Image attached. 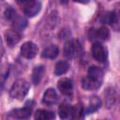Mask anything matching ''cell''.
I'll return each instance as SVG.
<instances>
[{
  "mask_svg": "<svg viewBox=\"0 0 120 120\" xmlns=\"http://www.w3.org/2000/svg\"><path fill=\"white\" fill-rule=\"evenodd\" d=\"M103 82V71L96 66H92L87 70V75L82 80V87L84 90L92 91L98 89Z\"/></svg>",
  "mask_w": 120,
  "mask_h": 120,
  "instance_id": "obj_1",
  "label": "cell"
},
{
  "mask_svg": "<svg viewBox=\"0 0 120 120\" xmlns=\"http://www.w3.org/2000/svg\"><path fill=\"white\" fill-rule=\"evenodd\" d=\"M29 89H30L29 82L23 79H19L10 87L9 95L14 99L22 100L26 97V95L28 94Z\"/></svg>",
  "mask_w": 120,
  "mask_h": 120,
  "instance_id": "obj_2",
  "label": "cell"
},
{
  "mask_svg": "<svg viewBox=\"0 0 120 120\" xmlns=\"http://www.w3.org/2000/svg\"><path fill=\"white\" fill-rule=\"evenodd\" d=\"M100 22L110 24L114 31H120V7L100 15Z\"/></svg>",
  "mask_w": 120,
  "mask_h": 120,
  "instance_id": "obj_3",
  "label": "cell"
},
{
  "mask_svg": "<svg viewBox=\"0 0 120 120\" xmlns=\"http://www.w3.org/2000/svg\"><path fill=\"white\" fill-rule=\"evenodd\" d=\"M82 53V45L78 40H68L66 42L64 46V55L67 58L72 59L74 57H78Z\"/></svg>",
  "mask_w": 120,
  "mask_h": 120,
  "instance_id": "obj_4",
  "label": "cell"
},
{
  "mask_svg": "<svg viewBox=\"0 0 120 120\" xmlns=\"http://www.w3.org/2000/svg\"><path fill=\"white\" fill-rule=\"evenodd\" d=\"M92 55L95 60L100 63H104L107 60V51L104 46L97 41L92 45Z\"/></svg>",
  "mask_w": 120,
  "mask_h": 120,
  "instance_id": "obj_5",
  "label": "cell"
},
{
  "mask_svg": "<svg viewBox=\"0 0 120 120\" xmlns=\"http://www.w3.org/2000/svg\"><path fill=\"white\" fill-rule=\"evenodd\" d=\"M38 48L32 41H26L21 46V54L26 59L34 58L38 53Z\"/></svg>",
  "mask_w": 120,
  "mask_h": 120,
  "instance_id": "obj_6",
  "label": "cell"
},
{
  "mask_svg": "<svg viewBox=\"0 0 120 120\" xmlns=\"http://www.w3.org/2000/svg\"><path fill=\"white\" fill-rule=\"evenodd\" d=\"M32 114V108L29 106H24L23 108L14 109L8 112V116L18 119H27Z\"/></svg>",
  "mask_w": 120,
  "mask_h": 120,
  "instance_id": "obj_7",
  "label": "cell"
},
{
  "mask_svg": "<svg viewBox=\"0 0 120 120\" xmlns=\"http://www.w3.org/2000/svg\"><path fill=\"white\" fill-rule=\"evenodd\" d=\"M5 38L6 42L8 47H13L15 46L22 38V35L20 34L19 31L15 29H9L5 32Z\"/></svg>",
  "mask_w": 120,
  "mask_h": 120,
  "instance_id": "obj_8",
  "label": "cell"
},
{
  "mask_svg": "<svg viewBox=\"0 0 120 120\" xmlns=\"http://www.w3.org/2000/svg\"><path fill=\"white\" fill-rule=\"evenodd\" d=\"M57 87L60 90V92L65 96H71L72 94V82L68 78H62L57 82Z\"/></svg>",
  "mask_w": 120,
  "mask_h": 120,
  "instance_id": "obj_9",
  "label": "cell"
},
{
  "mask_svg": "<svg viewBox=\"0 0 120 120\" xmlns=\"http://www.w3.org/2000/svg\"><path fill=\"white\" fill-rule=\"evenodd\" d=\"M40 9H41V4L36 0V1H33V2H30L26 5H24L23 13L27 17L32 18V17L36 16L40 11Z\"/></svg>",
  "mask_w": 120,
  "mask_h": 120,
  "instance_id": "obj_10",
  "label": "cell"
},
{
  "mask_svg": "<svg viewBox=\"0 0 120 120\" xmlns=\"http://www.w3.org/2000/svg\"><path fill=\"white\" fill-rule=\"evenodd\" d=\"M56 101H57L56 91L53 88H48L45 91L44 95H43L42 103H44V104H46L48 106H51V105H53Z\"/></svg>",
  "mask_w": 120,
  "mask_h": 120,
  "instance_id": "obj_11",
  "label": "cell"
},
{
  "mask_svg": "<svg viewBox=\"0 0 120 120\" xmlns=\"http://www.w3.org/2000/svg\"><path fill=\"white\" fill-rule=\"evenodd\" d=\"M72 113H73V107L70 104L66 102L60 104L58 108V114L61 119L72 118Z\"/></svg>",
  "mask_w": 120,
  "mask_h": 120,
  "instance_id": "obj_12",
  "label": "cell"
},
{
  "mask_svg": "<svg viewBox=\"0 0 120 120\" xmlns=\"http://www.w3.org/2000/svg\"><path fill=\"white\" fill-rule=\"evenodd\" d=\"M101 107V99L98 96H92L89 98L88 107L85 109V113H93Z\"/></svg>",
  "mask_w": 120,
  "mask_h": 120,
  "instance_id": "obj_13",
  "label": "cell"
},
{
  "mask_svg": "<svg viewBox=\"0 0 120 120\" xmlns=\"http://www.w3.org/2000/svg\"><path fill=\"white\" fill-rule=\"evenodd\" d=\"M59 53L58 47L54 44H52L48 47H46L42 52H41V57L45 59H54Z\"/></svg>",
  "mask_w": 120,
  "mask_h": 120,
  "instance_id": "obj_14",
  "label": "cell"
},
{
  "mask_svg": "<svg viewBox=\"0 0 120 120\" xmlns=\"http://www.w3.org/2000/svg\"><path fill=\"white\" fill-rule=\"evenodd\" d=\"M91 37L97 38L101 40H108L110 38V32L106 26H100L96 31H91Z\"/></svg>",
  "mask_w": 120,
  "mask_h": 120,
  "instance_id": "obj_15",
  "label": "cell"
},
{
  "mask_svg": "<svg viewBox=\"0 0 120 120\" xmlns=\"http://www.w3.org/2000/svg\"><path fill=\"white\" fill-rule=\"evenodd\" d=\"M54 117H55V114L53 112L43 110V109L38 110L34 115V118L36 120H51V119H53Z\"/></svg>",
  "mask_w": 120,
  "mask_h": 120,
  "instance_id": "obj_16",
  "label": "cell"
},
{
  "mask_svg": "<svg viewBox=\"0 0 120 120\" xmlns=\"http://www.w3.org/2000/svg\"><path fill=\"white\" fill-rule=\"evenodd\" d=\"M45 72V68L43 66H37L35 67V68L33 69L32 72V82H34V84H38L44 75Z\"/></svg>",
  "mask_w": 120,
  "mask_h": 120,
  "instance_id": "obj_17",
  "label": "cell"
},
{
  "mask_svg": "<svg viewBox=\"0 0 120 120\" xmlns=\"http://www.w3.org/2000/svg\"><path fill=\"white\" fill-rule=\"evenodd\" d=\"M12 26L15 30L17 31H22L26 26H27V20L23 17L21 16H17L12 22Z\"/></svg>",
  "mask_w": 120,
  "mask_h": 120,
  "instance_id": "obj_18",
  "label": "cell"
},
{
  "mask_svg": "<svg viewBox=\"0 0 120 120\" xmlns=\"http://www.w3.org/2000/svg\"><path fill=\"white\" fill-rule=\"evenodd\" d=\"M69 69V64L68 61H59L54 68V74L56 76H60L65 74Z\"/></svg>",
  "mask_w": 120,
  "mask_h": 120,
  "instance_id": "obj_19",
  "label": "cell"
},
{
  "mask_svg": "<svg viewBox=\"0 0 120 120\" xmlns=\"http://www.w3.org/2000/svg\"><path fill=\"white\" fill-rule=\"evenodd\" d=\"M105 99H106V104L108 105V107H112L114 102H115V99H116V94H115V91L114 89L112 88H108L107 91H106V94H105Z\"/></svg>",
  "mask_w": 120,
  "mask_h": 120,
  "instance_id": "obj_20",
  "label": "cell"
},
{
  "mask_svg": "<svg viewBox=\"0 0 120 120\" xmlns=\"http://www.w3.org/2000/svg\"><path fill=\"white\" fill-rule=\"evenodd\" d=\"M83 112H84V109H83L82 105L77 104L73 107L72 118L73 119H81V118L83 117Z\"/></svg>",
  "mask_w": 120,
  "mask_h": 120,
  "instance_id": "obj_21",
  "label": "cell"
},
{
  "mask_svg": "<svg viewBox=\"0 0 120 120\" xmlns=\"http://www.w3.org/2000/svg\"><path fill=\"white\" fill-rule=\"evenodd\" d=\"M4 16H5V18H6L8 21L12 22V21L18 16V14H17L16 10H15L13 8L8 7V8H6V10H5V12H4Z\"/></svg>",
  "mask_w": 120,
  "mask_h": 120,
  "instance_id": "obj_22",
  "label": "cell"
},
{
  "mask_svg": "<svg viewBox=\"0 0 120 120\" xmlns=\"http://www.w3.org/2000/svg\"><path fill=\"white\" fill-rule=\"evenodd\" d=\"M33 1H36V0H18V3L20 4V5H26V4H28V3H30V2H33Z\"/></svg>",
  "mask_w": 120,
  "mask_h": 120,
  "instance_id": "obj_23",
  "label": "cell"
},
{
  "mask_svg": "<svg viewBox=\"0 0 120 120\" xmlns=\"http://www.w3.org/2000/svg\"><path fill=\"white\" fill-rule=\"evenodd\" d=\"M74 2H77V3H81V4H87L90 0H73Z\"/></svg>",
  "mask_w": 120,
  "mask_h": 120,
  "instance_id": "obj_24",
  "label": "cell"
},
{
  "mask_svg": "<svg viewBox=\"0 0 120 120\" xmlns=\"http://www.w3.org/2000/svg\"><path fill=\"white\" fill-rule=\"evenodd\" d=\"M60 2H61L62 4H67V3L68 2V0H60Z\"/></svg>",
  "mask_w": 120,
  "mask_h": 120,
  "instance_id": "obj_25",
  "label": "cell"
}]
</instances>
